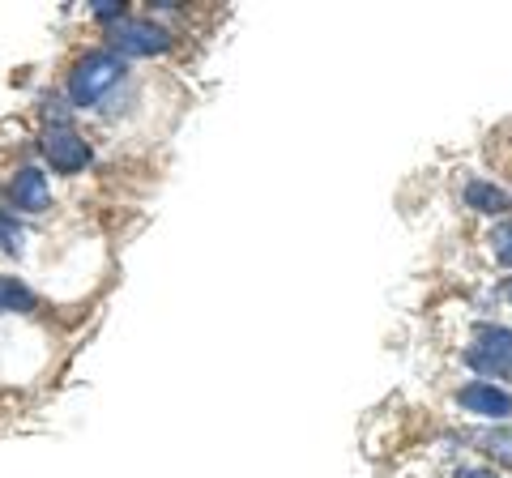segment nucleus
<instances>
[{
    "mask_svg": "<svg viewBox=\"0 0 512 478\" xmlns=\"http://www.w3.org/2000/svg\"><path fill=\"white\" fill-rule=\"evenodd\" d=\"M120 77H124V60L116 52H90L86 60H77L69 73V99L77 107H90V103H99Z\"/></svg>",
    "mask_w": 512,
    "mask_h": 478,
    "instance_id": "obj_1",
    "label": "nucleus"
},
{
    "mask_svg": "<svg viewBox=\"0 0 512 478\" xmlns=\"http://www.w3.org/2000/svg\"><path fill=\"white\" fill-rule=\"evenodd\" d=\"M466 363L487 380H512V329L483 325L474 346L466 350Z\"/></svg>",
    "mask_w": 512,
    "mask_h": 478,
    "instance_id": "obj_2",
    "label": "nucleus"
},
{
    "mask_svg": "<svg viewBox=\"0 0 512 478\" xmlns=\"http://www.w3.org/2000/svg\"><path fill=\"white\" fill-rule=\"evenodd\" d=\"M111 43H116V56H163L171 47V30L146 18H120L111 26Z\"/></svg>",
    "mask_w": 512,
    "mask_h": 478,
    "instance_id": "obj_3",
    "label": "nucleus"
},
{
    "mask_svg": "<svg viewBox=\"0 0 512 478\" xmlns=\"http://www.w3.org/2000/svg\"><path fill=\"white\" fill-rule=\"evenodd\" d=\"M43 158L60 175H77V171L90 163V146H86L82 133L69 129V124H52V129L43 133Z\"/></svg>",
    "mask_w": 512,
    "mask_h": 478,
    "instance_id": "obj_4",
    "label": "nucleus"
},
{
    "mask_svg": "<svg viewBox=\"0 0 512 478\" xmlns=\"http://www.w3.org/2000/svg\"><path fill=\"white\" fill-rule=\"evenodd\" d=\"M457 406L470 410V414H478V419H491V423L512 419V397H508L504 389L487 385V380H474V385L461 389V393H457Z\"/></svg>",
    "mask_w": 512,
    "mask_h": 478,
    "instance_id": "obj_5",
    "label": "nucleus"
},
{
    "mask_svg": "<svg viewBox=\"0 0 512 478\" xmlns=\"http://www.w3.org/2000/svg\"><path fill=\"white\" fill-rule=\"evenodd\" d=\"M9 197H13V205H18V210H26V214H43L47 205H52V188H47L43 171L22 167L18 175H13V184H9Z\"/></svg>",
    "mask_w": 512,
    "mask_h": 478,
    "instance_id": "obj_6",
    "label": "nucleus"
},
{
    "mask_svg": "<svg viewBox=\"0 0 512 478\" xmlns=\"http://www.w3.org/2000/svg\"><path fill=\"white\" fill-rule=\"evenodd\" d=\"M466 205H470V210H478V214L500 218V214L512 210V197L504 193V188L487 184V180H470V184H466Z\"/></svg>",
    "mask_w": 512,
    "mask_h": 478,
    "instance_id": "obj_7",
    "label": "nucleus"
},
{
    "mask_svg": "<svg viewBox=\"0 0 512 478\" xmlns=\"http://www.w3.org/2000/svg\"><path fill=\"white\" fill-rule=\"evenodd\" d=\"M35 308H39V295L26 282L0 274V312H35Z\"/></svg>",
    "mask_w": 512,
    "mask_h": 478,
    "instance_id": "obj_8",
    "label": "nucleus"
},
{
    "mask_svg": "<svg viewBox=\"0 0 512 478\" xmlns=\"http://www.w3.org/2000/svg\"><path fill=\"white\" fill-rule=\"evenodd\" d=\"M478 444H483V453L495 461V466L512 470V427H495V432H483V436H478Z\"/></svg>",
    "mask_w": 512,
    "mask_h": 478,
    "instance_id": "obj_9",
    "label": "nucleus"
},
{
    "mask_svg": "<svg viewBox=\"0 0 512 478\" xmlns=\"http://www.w3.org/2000/svg\"><path fill=\"white\" fill-rule=\"evenodd\" d=\"M491 252L500 265H512V222H500V227L491 231Z\"/></svg>",
    "mask_w": 512,
    "mask_h": 478,
    "instance_id": "obj_10",
    "label": "nucleus"
},
{
    "mask_svg": "<svg viewBox=\"0 0 512 478\" xmlns=\"http://www.w3.org/2000/svg\"><path fill=\"white\" fill-rule=\"evenodd\" d=\"M0 248H5V252H22V231H18V222H13L9 214H0Z\"/></svg>",
    "mask_w": 512,
    "mask_h": 478,
    "instance_id": "obj_11",
    "label": "nucleus"
},
{
    "mask_svg": "<svg viewBox=\"0 0 512 478\" xmlns=\"http://www.w3.org/2000/svg\"><path fill=\"white\" fill-rule=\"evenodd\" d=\"M94 18H103V22H111V18H124V5L120 0H99V5H94Z\"/></svg>",
    "mask_w": 512,
    "mask_h": 478,
    "instance_id": "obj_12",
    "label": "nucleus"
},
{
    "mask_svg": "<svg viewBox=\"0 0 512 478\" xmlns=\"http://www.w3.org/2000/svg\"><path fill=\"white\" fill-rule=\"evenodd\" d=\"M457 478H500L495 470H483V466H470V470H461Z\"/></svg>",
    "mask_w": 512,
    "mask_h": 478,
    "instance_id": "obj_13",
    "label": "nucleus"
},
{
    "mask_svg": "<svg viewBox=\"0 0 512 478\" xmlns=\"http://www.w3.org/2000/svg\"><path fill=\"white\" fill-rule=\"evenodd\" d=\"M504 299H508V304H512V278L504 282Z\"/></svg>",
    "mask_w": 512,
    "mask_h": 478,
    "instance_id": "obj_14",
    "label": "nucleus"
}]
</instances>
